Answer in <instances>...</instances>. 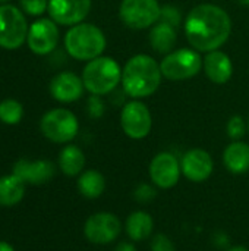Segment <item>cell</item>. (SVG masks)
Instances as JSON below:
<instances>
[{
  "instance_id": "cell-1",
  "label": "cell",
  "mask_w": 249,
  "mask_h": 251,
  "mask_svg": "<svg viewBox=\"0 0 249 251\" xmlns=\"http://www.w3.org/2000/svg\"><path fill=\"white\" fill-rule=\"evenodd\" d=\"M230 31V16L217 4H200L185 19L186 40L197 51L219 50L227 41Z\"/></svg>"
},
{
  "instance_id": "cell-2",
  "label": "cell",
  "mask_w": 249,
  "mask_h": 251,
  "mask_svg": "<svg viewBox=\"0 0 249 251\" xmlns=\"http://www.w3.org/2000/svg\"><path fill=\"white\" fill-rule=\"evenodd\" d=\"M161 78L160 65L154 57L150 54H135L122 69V88L132 99L150 97L160 87Z\"/></svg>"
},
{
  "instance_id": "cell-3",
  "label": "cell",
  "mask_w": 249,
  "mask_h": 251,
  "mask_svg": "<svg viewBox=\"0 0 249 251\" xmlns=\"http://www.w3.org/2000/svg\"><path fill=\"white\" fill-rule=\"evenodd\" d=\"M106 44L104 32L94 24H76L65 35L66 51L76 60L90 62L100 57L106 50Z\"/></svg>"
},
{
  "instance_id": "cell-4",
  "label": "cell",
  "mask_w": 249,
  "mask_h": 251,
  "mask_svg": "<svg viewBox=\"0 0 249 251\" xmlns=\"http://www.w3.org/2000/svg\"><path fill=\"white\" fill-rule=\"evenodd\" d=\"M82 81L91 94L106 96L122 82V68L113 57L100 56L87 63L82 71Z\"/></svg>"
},
{
  "instance_id": "cell-5",
  "label": "cell",
  "mask_w": 249,
  "mask_h": 251,
  "mask_svg": "<svg viewBox=\"0 0 249 251\" xmlns=\"http://www.w3.org/2000/svg\"><path fill=\"white\" fill-rule=\"evenodd\" d=\"M203 68V59L195 49H178L166 54L160 63L161 74L169 81H185Z\"/></svg>"
},
{
  "instance_id": "cell-6",
  "label": "cell",
  "mask_w": 249,
  "mask_h": 251,
  "mask_svg": "<svg viewBox=\"0 0 249 251\" xmlns=\"http://www.w3.org/2000/svg\"><path fill=\"white\" fill-rule=\"evenodd\" d=\"M41 132L44 137L53 143L63 144L72 141L79 129V124L76 116L63 107H57L48 110L40 122Z\"/></svg>"
},
{
  "instance_id": "cell-7",
  "label": "cell",
  "mask_w": 249,
  "mask_h": 251,
  "mask_svg": "<svg viewBox=\"0 0 249 251\" xmlns=\"http://www.w3.org/2000/svg\"><path fill=\"white\" fill-rule=\"evenodd\" d=\"M23 13L13 4H0V47L6 50L19 49L28 35Z\"/></svg>"
},
{
  "instance_id": "cell-8",
  "label": "cell",
  "mask_w": 249,
  "mask_h": 251,
  "mask_svg": "<svg viewBox=\"0 0 249 251\" xmlns=\"http://www.w3.org/2000/svg\"><path fill=\"white\" fill-rule=\"evenodd\" d=\"M161 6L157 0H122L120 21L132 29H145L160 21Z\"/></svg>"
},
{
  "instance_id": "cell-9",
  "label": "cell",
  "mask_w": 249,
  "mask_h": 251,
  "mask_svg": "<svg viewBox=\"0 0 249 251\" xmlns=\"http://www.w3.org/2000/svg\"><path fill=\"white\" fill-rule=\"evenodd\" d=\"M120 125L129 138L142 140L150 134L153 128L151 112L142 101H129L120 112Z\"/></svg>"
},
{
  "instance_id": "cell-10",
  "label": "cell",
  "mask_w": 249,
  "mask_h": 251,
  "mask_svg": "<svg viewBox=\"0 0 249 251\" xmlns=\"http://www.w3.org/2000/svg\"><path fill=\"white\" fill-rule=\"evenodd\" d=\"M122 231V224L119 218L113 213L100 212L90 216L84 226V234L87 240L92 244L106 246L117 240Z\"/></svg>"
},
{
  "instance_id": "cell-11",
  "label": "cell",
  "mask_w": 249,
  "mask_h": 251,
  "mask_svg": "<svg viewBox=\"0 0 249 251\" xmlns=\"http://www.w3.org/2000/svg\"><path fill=\"white\" fill-rule=\"evenodd\" d=\"M28 47L32 53L44 56L51 53L59 43V28L57 24L50 18L37 19L28 29L26 35Z\"/></svg>"
},
{
  "instance_id": "cell-12",
  "label": "cell",
  "mask_w": 249,
  "mask_h": 251,
  "mask_svg": "<svg viewBox=\"0 0 249 251\" xmlns=\"http://www.w3.org/2000/svg\"><path fill=\"white\" fill-rule=\"evenodd\" d=\"M148 172L156 187L169 190V188H173L179 182L182 168L178 159L172 153L163 151L153 157Z\"/></svg>"
},
{
  "instance_id": "cell-13",
  "label": "cell",
  "mask_w": 249,
  "mask_h": 251,
  "mask_svg": "<svg viewBox=\"0 0 249 251\" xmlns=\"http://www.w3.org/2000/svg\"><path fill=\"white\" fill-rule=\"evenodd\" d=\"M91 9V0H48V15L59 24L73 26L81 24Z\"/></svg>"
},
{
  "instance_id": "cell-14",
  "label": "cell",
  "mask_w": 249,
  "mask_h": 251,
  "mask_svg": "<svg viewBox=\"0 0 249 251\" xmlns=\"http://www.w3.org/2000/svg\"><path fill=\"white\" fill-rule=\"evenodd\" d=\"M182 174L192 182L207 181L214 169L213 157L203 149H192L185 153L181 162Z\"/></svg>"
},
{
  "instance_id": "cell-15",
  "label": "cell",
  "mask_w": 249,
  "mask_h": 251,
  "mask_svg": "<svg viewBox=\"0 0 249 251\" xmlns=\"http://www.w3.org/2000/svg\"><path fill=\"white\" fill-rule=\"evenodd\" d=\"M84 81L73 72H60L50 81V94L60 103H72L82 97Z\"/></svg>"
},
{
  "instance_id": "cell-16",
  "label": "cell",
  "mask_w": 249,
  "mask_h": 251,
  "mask_svg": "<svg viewBox=\"0 0 249 251\" xmlns=\"http://www.w3.org/2000/svg\"><path fill=\"white\" fill-rule=\"evenodd\" d=\"M13 174L25 184L41 185L54 176V165L50 160L29 162L26 159H21L13 165Z\"/></svg>"
},
{
  "instance_id": "cell-17",
  "label": "cell",
  "mask_w": 249,
  "mask_h": 251,
  "mask_svg": "<svg viewBox=\"0 0 249 251\" xmlns=\"http://www.w3.org/2000/svg\"><path fill=\"white\" fill-rule=\"evenodd\" d=\"M203 68L207 78L214 84H226L233 75V63L230 57L220 50L208 51L203 59Z\"/></svg>"
},
{
  "instance_id": "cell-18",
  "label": "cell",
  "mask_w": 249,
  "mask_h": 251,
  "mask_svg": "<svg viewBox=\"0 0 249 251\" xmlns=\"http://www.w3.org/2000/svg\"><path fill=\"white\" fill-rule=\"evenodd\" d=\"M223 163L232 174L241 175L249 171V146L242 141L230 143L223 153Z\"/></svg>"
},
{
  "instance_id": "cell-19",
  "label": "cell",
  "mask_w": 249,
  "mask_h": 251,
  "mask_svg": "<svg viewBox=\"0 0 249 251\" xmlns=\"http://www.w3.org/2000/svg\"><path fill=\"white\" fill-rule=\"evenodd\" d=\"M150 44L151 47L157 51V53H161V54H167L170 51H173V47L176 46V40H178V32H176V28L166 24V22H161L158 21L157 24H154L151 26V31H150Z\"/></svg>"
},
{
  "instance_id": "cell-20",
  "label": "cell",
  "mask_w": 249,
  "mask_h": 251,
  "mask_svg": "<svg viewBox=\"0 0 249 251\" xmlns=\"http://www.w3.org/2000/svg\"><path fill=\"white\" fill-rule=\"evenodd\" d=\"M154 228V221L150 213L144 210L134 212L126 219V234L132 241L147 240Z\"/></svg>"
},
{
  "instance_id": "cell-21",
  "label": "cell",
  "mask_w": 249,
  "mask_h": 251,
  "mask_svg": "<svg viewBox=\"0 0 249 251\" xmlns=\"http://www.w3.org/2000/svg\"><path fill=\"white\" fill-rule=\"evenodd\" d=\"M25 194V182L15 174L0 178V206L10 207L18 204Z\"/></svg>"
},
{
  "instance_id": "cell-22",
  "label": "cell",
  "mask_w": 249,
  "mask_h": 251,
  "mask_svg": "<svg viewBox=\"0 0 249 251\" xmlns=\"http://www.w3.org/2000/svg\"><path fill=\"white\" fill-rule=\"evenodd\" d=\"M59 166L68 176L79 175L85 166V154L76 146H66L59 154Z\"/></svg>"
},
{
  "instance_id": "cell-23",
  "label": "cell",
  "mask_w": 249,
  "mask_h": 251,
  "mask_svg": "<svg viewBox=\"0 0 249 251\" xmlns=\"http://www.w3.org/2000/svg\"><path fill=\"white\" fill-rule=\"evenodd\" d=\"M78 190L87 199H98L106 190V179L98 171H85L78 179Z\"/></svg>"
},
{
  "instance_id": "cell-24",
  "label": "cell",
  "mask_w": 249,
  "mask_h": 251,
  "mask_svg": "<svg viewBox=\"0 0 249 251\" xmlns=\"http://www.w3.org/2000/svg\"><path fill=\"white\" fill-rule=\"evenodd\" d=\"M23 116V107L18 100L7 99L0 103V121L6 125H16Z\"/></svg>"
},
{
  "instance_id": "cell-25",
  "label": "cell",
  "mask_w": 249,
  "mask_h": 251,
  "mask_svg": "<svg viewBox=\"0 0 249 251\" xmlns=\"http://www.w3.org/2000/svg\"><path fill=\"white\" fill-rule=\"evenodd\" d=\"M226 131L227 135L233 140V141H239L245 134H247V122L242 116L235 115L229 119L227 125H226Z\"/></svg>"
},
{
  "instance_id": "cell-26",
  "label": "cell",
  "mask_w": 249,
  "mask_h": 251,
  "mask_svg": "<svg viewBox=\"0 0 249 251\" xmlns=\"http://www.w3.org/2000/svg\"><path fill=\"white\" fill-rule=\"evenodd\" d=\"M21 7L31 16H40L48 9V0H19Z\"/></svg>"
},
{
  "instance_id": "cell-27",
  "label": "cell",
  "mask_w": 249,
  "mask_h": 251,
  "mask_svg": "<svg viewBox=\"0 0 249 251\" xmlns=\"http://www.w3.org/2000/svg\"><path fill=\"white\" fill-rule=\"evenodd\" d=\"M181 19L182 18H181V12H179L178 7H175L172 4L161 6V10H160V21L161 22H166V24L178 28L179 24H181Z\"/></svg>"
},
{
  "instance_id": "cell-28",
  "label": "cell",
  "mask_w": 249,
  "mask_h": 251,
  "mask_svg": "<svg viewBox=\"0 0 249 251\" xmlns=\"http://www.w3.org/2000/svg\"><path fill=\"white\" fill-rule=\"evenodd\" d=\"M156 196L157 193L150 184H139L134 191V197L138 203H150L156 199Z\"/></svg>"
},
{
  "instance_id": "cell-29",
  "label": "cell",
  "mask_w": 249,
  "mask_h": 251,
  "mask_svg": "<svg viewBox=\"0 0 249 251\" xmlns=\"http://www.w3.org/2000/svg\"><path fill=\"white\" fill-rule=\"evenodd\" d=\"M151 251H176L173 241L164 234H157L151 241Z\"/></svg>"
},
{
  "instance_id": "cell-30",
  "label": "cell",
  "mask_w": 249,
  "mask_h": 251,
  "mask_svg": "<svg viewBox=\"0 0 249 251\" xmlns=\"http://www.w3.org/2000/svg\"><path fill=\"white\" fill-rule=\"evenodd\" d=\"M88 113L91 118H101L104 113V103L101 100V96H95L91 94V97L88 99Z\"/></svg>"
},
{
  "instance_id": "cell-31",
  "label": "cell",
  "mask_w": 249,
  "mask_h": 251,
  "mask_svg": "<svg viewBox=\"0 0 249 251\" xmlns=\"http://www.w3.org/2000/svg\"><path fill=\"white\" fill-rule=\"evenodd\" d=\"M114 251H136V249H135V246L131 244V243H119V244L116 246Z\"/></svg>"
},
{
  "instance_id": "cell-32",
  "label": "cell",
  "mask_w": 249,
  "mask_h": 251,
  "mask_svg": "<svg viewBox=\"0 0 249 251\" xmlns=\"http://www.w3.org/2000/svg\"><path fill=\"white\" fill-rule=\"evenodd\" d=\"M0 251H15L10 244H7L6 241H0Z\"/></svg>"
},
{
  "instance_id": "cell-33",
  "label": "cell",
  "mask_w": 249,
  "mask_h": 251,
  "mask_svg": "<svg viewBox=\"0 0 249 251\" xmlns=\"http://www.w3.org/2000/svg\"><path fill=\"white\" fill-rule=\"evenodd\" d=\"M227 251H249L248 249H245V247H242V246H239V247H232L230 250Z\"/></svg>"
},
{
  "instance_id": "cell-34",
  "label": "cell",
  "mask_w": 249,
  "mask_h": 251,
  "mask_svg": "<svg viewBox=\"0 0 249 251\" xmlns=\"http://www.w3.org/2000/svg\"><path fill=\"white\" fill-rule=\"evenodd\" d=\"M239 3L244 4V6H249V0H239Z\"/></svg>"
},
{
  "instance_id": "cell-35",
  "label": "cell",
  "mask_w": 249,
  "mask_h": 251,
  "mask_svg": "<svg viewBox=\"0 0 249 251\" xmlns=\"http://www.w3.org/2000/svg\"><path fill=\"white\" fill-rule=\"evenodd\" d=\"M6 1H7V0H0V4H4Z\"/></svg>"
},
{
  "instance_id": "cell-36",
  "label": "cell",
  "mask_w": 249,
  "mask_h": 251,
  "mask_svg": "<svg viewBox=\"0 0 249 251\" xmlns=\"http://www.w3.org/2000/svg\"><path fill=\"white\" fill-rule=\"evenodd\" d=\"M248 129H249V119H248Z\"/></svg>"
}]
</instances>
